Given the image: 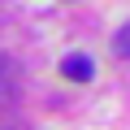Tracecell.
<instances>
[{"label":"cell","instance_id":"cell-3","mask_svg":"<svg viewBox=\"0 0 130 130\" xmlns=\"http://www.w3.org/2000/svg\"><path fill=\"white\" fill-rule=\"evenodd\" d=\"M9 83H13V65L0 56V95H9Z\"/></svg>","mask_w":130,"mask_h":130},{"label":"cell","instance_id":"cell-2","mask_svg":"<svg viewBox=\"0 0 130 130\" xmlns=\"http://www.w3.org/2000/svg\"><path fill=\"white\" fill-rule=\"evenodd\" d=\"M113 52H117V56H130V22L113 35Z\"/></svg>","mask_w":130,"mask_h":130},{"label":"cell","instance_id":"cell-1","mask_svg":"<svg viewBox=\"0 0 130 130\" xmlns=\"http://www.w3.org/2000/svg\"><path fill=\"white\" fill-rule=\"evenodd\" d=\"M61 74L70 78V83H91V78H95V65H91V56H78V52H74V56L61 61Z\"/></svg>","mask_w":130,"mask_h":130}]
</instances>
